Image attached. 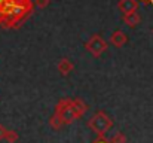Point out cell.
<instances>
[{
    "mask_svg": "<svg viewBox=\"0 0 153 143\" xmlns=\"http://www.w3.org/2000/svg\"><path fill=\"white\" fill-rule=\"evenodd\" d=\"M74 63L71 61V60H68V58H59L58 60V63H56V69H58V72L62 75V76H68L73 70H74Z\"/></svg>",
    "mask_w": 153,
    "mask_h": 143,
    "instance_id": "obj_5",
    "label": "cell"
},
{
    "mask_svg": "<svg viewBox=\"0 0 153 143\" xmlns=\"http://www.w3.org/2000/svg\"><path fill=\"white\" fill-rule=\"evenodd\" d=\"M71 101H73V106H74V109L77 110V113L80 115V118L88 112V109H89V106L82 100V98H71Z\"/></svg>",
    "mask_w": 153,
    "mask_h": 143,
    "instance_id": "obj_9",
    "label": "cell"
},
{
    "mask_svg": "<svg viewBox=\"0 0 153 143\" xmlns=\"http://www.w3.org/2000/svg\"><path fill=\"white\" fill-rule=\"evenodd\" d=\"M6 131H7V128H6V127H4L3 124H0V140H4Z\"/></svg>",
    "mask_w": 153,
    "mask_h": 143,
    "instance_id": "obj_14",
    "label": "cell"
},
{
    "mask_svg": "<svg viewBox=\"0 0 153 143\" xmlns=\"http://www.w3.org/2000/svg\"><path fill=\"white\" fill-rule=\"evenodd\" d=\"M33 13V0H0V27L18 28Z\"/></svg>",
    "mask_w": 153,
    "mask_h": 143,
    "instance_id": "obj_1",
    "label": "cell"
},
{
    "mask_svg": "<svg viewBox=\"0 0 153 143\" xmlns=\"http://www.w3.org/2000/svg\"><path fill=\"white\" fill-rule=\"evenodd\" d=\"M152 33H153V28H152Z\"/></svg>",
    "mask_w": 153,
    "mask_h": 143,
    "instance_id": "obj_17",
    "label": "cell"
},
{
    "mask_svg": "<svg viewBox=\"0 0 153 143\" xmlns=\"http://www.w3.org/2000/svg\"><path fill=\"white\" fill-rule=\"evenodd\" d=\"M51 4V0H34V6L37 9H45Z\"/></svg>",
    "mask_w": 153,
    "mask_h": 143,
    "instance_id": "obj_13",
    "label": "cell"
},
{
    "mask_svg": "<svg viewBox=\"0 0 153 143\" xmlns=\"http://www.w3.org/2000/svg\"><path fill=\"white\" fill-rule=\"evenodd\" d=\"M49 127H51L52 130L58 131V130H61V128L64 127V124H62V121L53 113V115L51 116V119H49Z\"/></svg>",
    "mask_w": 153,
    "mask_h": 143,
    "instance_id": "obj_10",
    "label": "cell"
},
{
    "mask_svg": "<svg viewBox=\"0 0 153 143\" xmlns=\"http://www.w3.org/2000/svg\"><path fill=\"white\" fill-rule=\"evenodd\" d=\"M143 3V4H153V0H138V3Z\"/></svg>",
    "mask_w": 153,
    "mask_h": 143,
    "instance_id": "obj_16",
    "label": "cell"
},
{
    "mask_svg": "<svg viewBox=\"0 0 153 143\" xmlns=\"http://www.w3.org/2000/svg\"><path fill=\"white\" fill-rule=\"evenodd\" d=\"M85 49H86L94 58H100L102 54L107 51V42L102 39L100 34H92V36L85 42Z\"/></svg>",
    "mask_w": 153,
    "mask_h": 143,
    "instance_id": "obj_4",
    "label": "cell"
},
{
    "mask_svg": "<svg viewBox=\"0 0 153 143\" xmlns=\"http://www.w3.org/2000/svg\"><path fill=\"white\" fill-rule=\"evenodd\" d=\"M108 142L110 143H126V136H125L122 131H117V133H114V134L108 139Z\"/></svg>",
    "mask_w": 153,
    "mask_h": 143,
    "instance_id": "obj_12",
    "label": "cell"
},
{
    "mask_svg": "<svg viewBox=\"0 0 153 143\" xmlns=\"http://www.w3.org/2000/svg\"><path fill=\"white\" fill-rule=\"evenodd\" d=\"M18 139H19L18 133H16L15 130H9V128H7V131H6V136H4V142H7V143H16V142H18Z\"/></svg>",
    "mask_w": 153,
    "mask_h": 143,
    "instance_id": "obj_11",
    "label": "cell"
},
{
    "mask_svg": "<svg viewBox=\"0 0 153 143\" xmlns=\"http://www.w3.org/2000/svg\"><path fill=\"white\" fill-rule=\"evenodd\" d=\"M92 143H110V142H108V140H107L105 137H98L97 140H94Z\"/></svg>",
    "mask_w": 153,
    "mask_h": 143,
    "instance_id": "obj_15",
    "label": "cell"
},
{
    "mask_svg": "<svg viewBox=\"0 0 153 143\" xmlns=\"http://www.w3.org/2000/svg\"><path fill=\"white\" fill-rule=\"evenodd\" d=\"M138 0H119L117 1V9L125 15V13H129V12H134L138 9Z\"/></svg>",
    "mask_w": 153,
    "mask_h": 143,
    "instance_id": "obj_7",
    "label": "cell"
},
{
    "mask_svg": "<svg viewBox=\"0 0 153 143\" xmlns=\"http://www.w3.org/2000/svg\"><path fill=\"white\" fill-rule=\"evenodd\" d=\"M122 21L128 25V27H131V28H135L140 22H141V15L138 13V10H134V12H129V13H125L123 16H122Z\"/></svg>",
    "mask_w": 153,
    "mask_h": 143,
    "instance_id": "obj_8",
    "label": "cell"
},
{
    "mask_svg": "<svg viewBox=\"0 0 153 143\" xmlns=\"http://www.w3.org/2000/svg\"><path fill=\"white\" fill-rule=\"evenodd\" d=\"M53 113L62 121L64 125H70V124L76 122V121L80 118V115L77 113V110H76L74 106H73L71 98H61V100L56 103Z\"/></svg>",
    "mask_w": 153,
    "mask_h": 143,
    "instance_id": "obj_3",
    "label": "cell"
},
{
    "mask_svg": "<svg viewBox=\"0 0 153 143\" xmlns=\"http://www.w3.org/2000/svg\"><path fill=\"white\" fill-rule=\"evenodd\" d=\"M108 42H110V45H113L114 48H122L128 42V36H126V33L123 30H116V31L111 33Z\"/></svg>",
    "mask_w": 153,
    "mask_h": 143,
    "instance_id": "obj_6",
    "label": "cell"
},
{
    "mask_svg": "<svg viewBox=\"0 0 153 143\" xmlns=\"http://www.w3.org/2000/svg\"><path fill=\"white\" fill-rule=\"evenodd\" d=\"M88 128L92 130L98 137H104L105 133L113 127V119L104 112V110H98L95 112L86 122Z\"/></svg>",
    "mask_w": 153,
    "mask_h": 143,
    "instance_id": "obj_2",
    "label": "cell"
}]
</instances>
